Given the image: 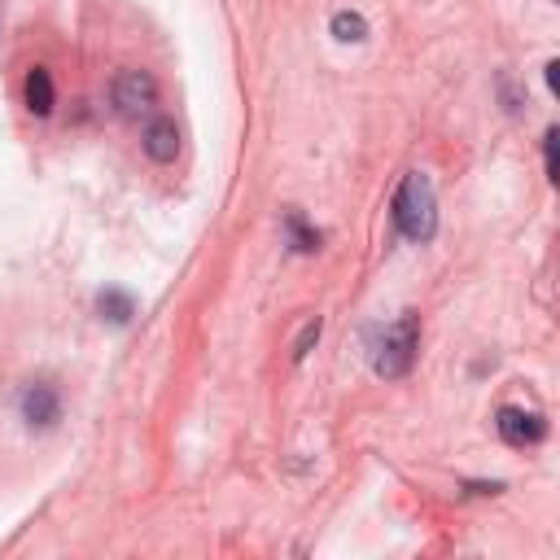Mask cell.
Wrapping results in <instances>:
<instances>
[{"mask_svg":"<svg viewBox=\"0 0 560 560\" xmlns=\"http://www.w3.org/2000/svg\"><path fill=\"white\" fill-rule=\"evenodd\" d=\"M96 311H101L109 324H127V319L136 315V302H131V293H122V289H105V293L96 298Z\"/></svg>","mask_w":560,"mask_h":560,"instance_id":"obj_9","label":"cell"},{"mask_svg":"<svg viewBox=\"0 0 560 560\" xmlns=\"http://www.w3.org/2000/svg\"><path fill=\"white\" fill-rule=\"evenodd\" d=\"M494 429L508 446H534V442L547 438V420L538 411H525V407H499Z\"/></svg>","mask_w":560,"mask_h":560,"instance_id":"obj_4","label":"cell"},{"mask_svg":"<svg viewBox=\"0 0 560 560\" xmlns=\"http://www.w3.org/2000/svg\"><path fill=\"white\" fill-rule=\"evenodd\" d=\"M18 407H22V420L31 424V429H52L57 424V416H61V398H57V389L52 385H26L22 389V398H18Z\"/></svg>","mask_w":560,"mask_h":560,"instance_id":"obj_5","label":"cell"},{"mask_svg":"<svg viewBox=\"0 0 560 560\" xmlns=\"http://www.w3.org/2000/svg\"><path fill=\"white\" fill-rule=\"evenodd\" d=\"M144 153L153 158V162H175V153H179V127L171 122V118H153L149 127H144Z\"/></svg>","mask_w":560,"mask_h":560,"instance_id":"obj_6","label":"cell"},{"mask_svg":"<svg viewBox=\"0 0 560 560\" xmlns=\"http://www.w3.org/2000/svg\"><path fill=\"white\" fill-rule=\"evenodd\" d=\"M319 341V319H306V328L298 332V341H293V363H302L306 359V350Z\"/></svg>","mask_w":560,"mask_h":560,"instance_id":"obj_11","label":"cell"},{"mask_svg":"<svg viewBox=\"0 0 560 560\" xmlns=\"http://www.w3.org/2000/svg\"><path fill=\"white\" fill-rule=\"evenodd\" d=\"M542 158H547V175L556 179L560 175V166H556V127H547V136H542Z\"/></svg>","mask_w":560,"mask_h":560,"instance_id":"obj_12","label":"cell"},{"mask_svg":"<svg viewBox=\"0 0 560 560\" xmlns=\"http://www.w3.org/2000/svg\"><path fill=\"white\" fill-rule=\"evenodd\" d=\"M547 88L560 92V61H547Z\"/></svg>","mask_w":560,"mask_h":560,"instance_id":"obj_13","label":"cell"},{"mask_svg":"<svg viewBox=\"0 0 560 560\" xmlns=\"http://www.w3.org/2000/svg\"><path fill=\"white\" fill-rule=\"evenodd\" d=\"M22 92H26V109H31V114H39V118L52 114L57 92H52V74H48L44 66H35V70L26 74V88H22Z\"/></svg>","mask_w":560,"mask_h":560,"instance_id":"obj_7","label":"cell"},{"mask_svg":"<svg viewBox=\"0 0 560 560\" xmlns=\"http://www.w3.org/2000/svg\"><path fill=\"white\" fill-rule=\"evenodd\" d=\"M284 232H289V245H293L298 254H315V249H319V232H315L298 210L284 214Z\"/></svg>","mask_w":560,"mask_h":560,"instance_id":"obj_8","label":"cell"},{"mask_svg":"<svg viewBox=\"0 0 560 560\" xmlns=\"http://www.w3.org/2000/svg\"><path fill=\"white\" fill-rule=\"evenodd\" d=\"M153 101H158V83H153L149 70H122V74L114 79V105H118L122 118H140V114H149Z\"/></svg>","mask_w":560,"mask_h":560,"instance_id":"obj_3","label":"cell"},{"mask_svg":"<svg viewBox=\"0 0 560 560\" xmlns=\"http://www.w3.org/2000/svg\"><path fill=\"white\" fill-rule=\"evenodd\" d=\"M416 350H420V319H416L411 311H402V315L376 337V350H372L376 376H385V381L407 376L411 363H416Z\"/></svg>","mask_w":560,"mask_h":560,"instance_id":"obj_2","label":"cell"},{"mask_svg":"<svg viewBox=\"0 0 560 560\" xmlns=\"http://www.w3.org/2000/svg\"><path fill=\"white\" fill-rule=\"evenodd\" d=\"M394 223L416 245L433 241V232H438V197H433V184H429L424 171H407L402 175V184L394 192Z\"/></svg>","mask_w":560,"mask_h":560,"instance_id":"obj_1","label":"cell"},{"mask_svg":"<svg viewBox=\"0 0 560 560\" xmlns=\"http://www.w3.org/2000/svg\"><path fill=\"white\" fill-rule=\"evenodd\" d=\"M332 35H337L341 44H359V39L368 35V22H363V13H350V9L332 13Z\"/></svg>","mask_w":560,"mask_h":560,"instance_id":"obj_10","label":"cell"}]
</instances>
